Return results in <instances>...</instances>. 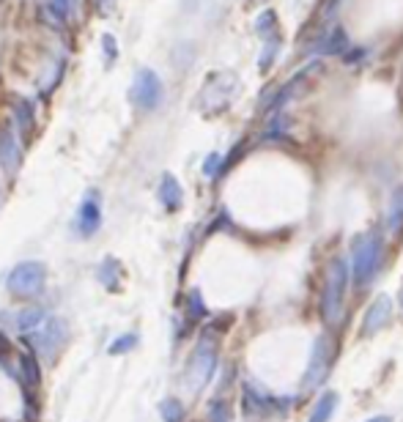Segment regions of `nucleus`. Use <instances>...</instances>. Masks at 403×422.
Listing matches in <instances>:
<instances>
[{"label": "nucleus", "instance_id": "nucleus-1", "mask_svg": "<svg viewBox=\"0 0 403 422\" xmlns=\"http://www.w3.org/2000/svg\"><path fill=\"white\" fill-rule=\"evenodd\" d=\"M25 343L30 346V354H39L47 362H52L69 343V324L64 318H47L42 332L39 335H28Z\"/></svg>", "mask_w": 403, "mask_h": 422}, {"label": "nucleus", "instance_id": "nucleus-2", "mask_svg": "<svg viewBox=\"0 0 403 422\" xmlns=\"http://www.w3.org/2000/svg\"><path fill=\"white\" fill-rule=\"evenodd\" d=\"M44 283H47V266L39 261H25V263H17L11 269V275L6 280V288L17 299H30V296L42 294Z\"/></svg>", "mask_w": 403, "mask_h": 422}, {"label": "nucleus", "instance_id": "nucleus-3", "mask_svg": "<svg viewBox=\"0 0 403 422\" xmlns=\"http://www.w3.org/2000/svg\"><path fill=\"white\" fill-rule=\"evenodd\" d=\"M382 263V241L379 236H362L354 244V280L357 285H368Z\"/></svg>", "mask_w": 403, "mask_h": 422}, {"label": "nucleus", "instance_id": "nucleus-4", "mask_svg": "<svg viewBox=\"0 0 403 422\" xmlns=\"http://www.w3.org/2000/svg\"><path fill=\"white\" fill-rule=\"evenodd\" d=\"M214 370H217V348H214V340L203 338L192 354L190 367H187V384H190L192 392L203 389L214 376Z\"/></svg>", "mask_w": 403, "mask_h": 422}, {"label": "nucleus", "instance_id": "nucleus-5", "mask_svg": "<svg viewBox=\"0 0 403 422\" xmlns=\"http://www.w3.org/2000/svg\"><path fill=\"white\" fill-rule=\"evenodd\" d=\"M343 291H346V263L335 261L329 277H327V288L321 296V313L329 324H338L340 313H343Z\"/></svg>", "mask_w": 403, "mask_h": 422}, {"label": "nucleus", "instance_id": "nucleus-6", "mask_svg": "<svg viewBox=\"0 0 403 422\" xmlns=\"http://www.w3.org/2000/svg\"><path fill=\"white\" fill-rule=\"evenodd\" d=\"M132 105L140 107V110H154V107L162 102V83L159 77L151 72V69H140L135 74V83H132Z\"/></svg>", "mask_w": 403, "mask_h": 422}, {"label": "nucleus", "instance_id": "nucleus-7", "mask_svg": "<svg viewBox=\"0 0 403 422\" xmlns=\"http://www.w3.org/2000/svg\"><path fill=\"white\" fill-rule=\"evenodd\" d=\"M329 359H332V343L329 338H319L313 346V354H310V367H307V376H305V387L307 389H316L329 367Z\"/></svg>", "mask_w": 403, "mask_h": 422}, {"label": "nucleus", "instance_id": "nucleus-8", "mask_svg": "<svg viewBox=\"0 0 403 422\" xmlns=\"http://www.w3.org/2000/svg\"><path fill=\"white\" fill-rule=\"evenodd\" d=\"M20 162H22V146L20 140H17V135H14V129H3L0 132V168L6 170L8 176H14L17 170H20Z\"/></svg>", "mask_w": 403, "mask_h": 422}, {"label": "nucleus", "instance_id": "nucleus-9", "mask_svg": "<svg viewBox=\"0 0 403 422\" xmlns=\"http://www.w3.org/2000/svg\"><path fill=\"white\" fill-rule=\"evenodd\" d=\"M102 225V209H99V195L96 192H88L77 214V231L80 236H93Z\"/></svg>", "mask_w": 403, "mask_h": 422}, {"label": "nucleus", "instance_id": "nucleus-10", "mask_svg": "<svg viewBox=\"0 0 403 422\" xmlns=\"http://www.w3.org/2000/svg\"><path fill=\"white\" fill-rule=\"evenodd\" d=\"M390 313H392V302H390V296H379V299L370 304V310L365 313L362 335H376L384 324L390 321Z\"/></svg>", "mask_w": 403, "mask_h": 422}, {"label": "nucleus", "instance_id": "nucleus-11", "mask_svg": "<svg viewBox=\"0 0 403 422\" xmlns=\"http://www.w3.org/2000/svg\"><path fill=\"white\" fill-rule=\"evenodd\" d=\"M20 373H22V381H25V387H28L30 392H36V389L42 387V365H39L36 354H22V359H20Z\"/></svg>", "mask_w": 403, "mask_h": 422}, {"label": "nucleus", "instance_id": "nucleus-12", "mask_svg": "<svg viewBox=\"0 0 403 422\" xmlns=\"http://www.w3.org/2000/svg\"><path fill=\"white\" fill-rule=\"evenodd\" d=\"M159 200H162V206L168 211L178 209L181 206V187H178V181L173 178V176H165L162 178V187H159Z\"/></svg>", "mask_w": 403, "mask_h": 422}, {"label": "nucleus", "instance_id": "nucleus-13", "mask_svg": "<svg viewBox=\"0 0 403 422\" xmlns=\"http://www.w3.org/2000/svg\"><path fill=\"white\" fill-rule=\"evenodd\" d=\"M335 406H338V395L335 392H324L319 403L313 406V414H310L307 422H329V417L335 414Z\"/></svg>", "mask_w": 403, "mask_h": 422}, {"label": "nucleus", "instance_id": "nucleus-14", "mask_svg": "<svg viewBox=\"0 0 403 422\" xmlns=\"http://www.w3.org/2000/svg\"><path fill=\"white\" fill-rule=\"evenodd\" d=\"M99 283L105 285L107 291H115L118 288V275H121V269H118V263L113 261V258H105L102 263H99Z\"/></svg>", "mask_w": 403, "mask_h": 422}, {"label": "nucleus", "instance_id": "nucleus-15", "mask_svg": "<svg viewBox=\"0 0 403 422\" xmlns=\"http://www.w3.org/2000/svg\"><path fill=\"white\" fill-rule=\"evenodd\" d=\"M42 321H47L42 307H28V310H22L20 316H17V326H20L22 332H33Z\"/></svg>", "mask_w": 403, "mask_h": 422}, {"label": "nucleus", "instance_id": "nucleus-16", "mask_svg": "<svg viewBox=\"0 0 403 422\" xmlns=\"http://www.w3.org/2000/svg\"><path fill=\"white\" fill-rule=\"evenodd\" d=\"M159 414L165 422H181L184 420V406L176 401V398H165L159 403Z\"/></svg>", "mask_w": 403, "mask_h": 422}, {"label": "nucleus", "instance_id": "nucleus-17", "mask_svg": "<svg viewBox=\"0 0 403 422\" xmlns=\"http://www.w3.org/2000/svg\"><path fill=\"white\" fill-rule=\"evenodd\" d=\"M135 346H137V335H121V338H115L110 343L107 354H110V357H121V354H129Z\"/></svg>", "mask_w": 403, "mask_h": 422}, {"label": "nucleus", "instance_id": "nucleus-18", "mask_svg": "<svg viewBox=\"0 0 403 422\" xmlns=\"http://www.w3.org/2000/svg\"><path fill=\"white\" fill-rule=\"evenodd\" d=\"M77 8H80L77 0H50V11L58 14L61 20H72L77 14Z\"/></svg>", "mask_w": 403, "mask_h": 422}, {"label": "nucleus", "instance_id": "nucleus-19", "mask_svg": "<svg viewBox=\"0 0 403 422\" xmlns=\"http://www.w3.org/2000/svg\"><path fill=\"white\" fill-rule=\"evenodd\" d=\"M17 121H20L22 132L33 127V107H30V102H20L17 105Z\"/></svg>", "mask_w": 403, "mask_h": 422}, {"label": "nucleus", "instance_id": "nucleus-20", "mask_svg": "<svg viewBox=\"0 0 403 422\" xmlns=\"http://www.w3.org/2000/svg\"><path fill=\"white\" fill-rule=\"evenodd\" d=\"M209 420L212 422H231V409L222 401L212 403V411H209Z\"/></svg>", "mask_w": 403, "mask_h": 422}, {"label": "nucleus", "instance_id": "nucleus-21", "mask_svg": "<svg viewBox=\"0 0 403 422\" xmlns=\"http://www.w3.org/2000/svg\"><path fill=\"white\" fill-rule=\"evenodd\" d=\"M206 313V307H203V302H200V294L198 291H192L190 296V318H200Z\"/></svg>", "mask_w": 403, "mask_h": 422}, {"label": "nucleus", "instance_id": "nucleus-22", "mask_svg": "<svg viewBox=\"0 0 403 422\" xmlns=\"http://www.w3.org/2000/svg\"><path fill=\"white\" fill-rule=\"evenodd\" d=\"M11 348H14V346H11V340H8L6 335H3V332H0V359L8 357V354H11Z\"/></svg>", "mask_w": 403, "mask_h": 422}, {"label": "nucleus", "instance_id": "nucleus-23", "mask_svg": "<svg viewBox=\"0 0 403 422\" xmlns=\"http://www.w3.org/2000/svg\"><path fill=\"white\" fill-rule=\"evenodd\" d=\"M401 214H403V195H398V198H395V211H392V228H398Z\"/></svg>", "mask_w": 403, "mask_h": 422}, {"label": "nucleus", "instance_id": "nucleus-24", "mask_svg": "<svg viewBox=\"0 0 403 422\" xmlns=\"http://www.w3.org/2000/svg\"><path fill=\"white\" fill-rule=\"evenodd\" d=\"M102 44H105L107 61H115V42H113V36H105V39H102Z\"/></svg>", "mask_w": 403, "mask_h": 422}, {"label": "nucleus", "instance_id": "nucleus-25", "mask_svg": "<svg viewBox=\"0 0 403 422\" xmlns=\"http://www.w3.org/2000/svg\"><path fill=\"white\" fill-rule=\"evenodd\" d=\"M368 422H390V417H373V420H368Z\"/></svg>", "mask_w": 403, "mask_h": 422}]
</instances>
